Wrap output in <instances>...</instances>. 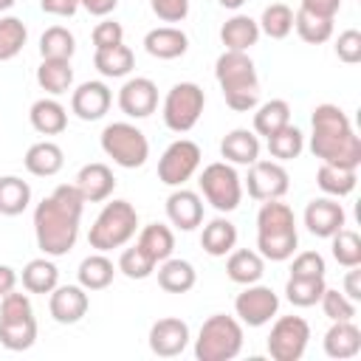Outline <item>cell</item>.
Listing matches in <instances>:
<instances>
[{"instance_id":"6da1fadb","label":"cell","mask_w":361,"mask_h":361,"mask_svg":"<svg viewBox=\"0 0 361 361\" xmlns=\"http://www.w3.org/2000/svg\"><path fill=\"white\" fill-rule=\"evenodd\" d=\"M82 209H85V197L76 189V183H62L37 203L34 234L45 257H65L76 245Z\"/></svg>"},{"instance_id":"7a4b0ae2","label":"cell","mask_w":361,"mask_h":361,"mask_svg":"<svg viewBox=\"0 0 361 361\" xmlns=\"http://www.w3.org/2000/svg\"><path fill=\"white\" fill-rule=\"evenodd\" d=\"M310 152L319 161L347 169L361 166V138L338 104H319L310 116Z\"/></svg>"},{"instance_id":"3957f363","label":"cell","mask_w":361,"mask_h":361,"mask_svg":"<svg viewBox=\"0 0 361 361\" xmlns=\"http://www.w3.org/2000/svg\"><path fill=\"white\" fill-rule=\"evenodd\" d=\"M214 79L231 110L248 113L259 102V76L248 51H223L214 62Z\"/></svg>"},{"instance_id":"277c9868","label":"cell","mask_w":361,"mask_h":361,"mask_svg":"<svg viewBox=\"0 0 361 361\" xmlns=\"http://www.w3.org/2000/svg\"><path fill=\"white\" fill-rule=\"evenodd\" d=\"M299 245L296 234V217L288 203L279 200H262L257 212V248L262 259L285 262L293 257Z\"/></svg>"},{"instance_id":"5b68a950","label":"cell","mask_w":361,"mask_h":361,"mask_svg":"<svg viewBox=\"0 0 361 361\" xmlns=\"http://www.w3.org/2000/svg\"><path fill=\"white\" fill-rule=\"evenodd\" d=\"M135 228H138V212L133 209V203L130 200H110V203H104V209L93 220L87 243L96 251H113V248L127 245L135 237Z\"/></svg>"},{"instance_id":"8992f818","label":"cell","mask_w":361,"mask_h":361,"mask_svg":"<svg viewBox=\"0 0 361 361\" xmlns=\"http://www.w3.org/2000/svg\"><path fill=\"white\" fill-rule=\"evenodd\" d=\"M243 350V322L226 313H214L203 322L195 338L197 361H231Z\"/></svg>"},{"instance_id":"52a82bcc","label":"cell","mask_w":361,"mask_h":361,"mask_svg":"<svg viewBox=\"0 0 361 361\" xmlns=\"http://www.w3.org/2000/svg\"><path fill=\"white\" fill-rule=\"evenodd\" d=\"M102 149L113 164L124 169H138L149 158V141L147 135L130 124V121H113L102 130Z\"/></svg>"},{"instance_id":"ba28073f","label":"cell","mask_w":361,"mask_h":361,"mask_svg":"<svg viewBox=\"0 0 361 361\" xmlns=\"http://www.w3.org/2000/svg\"><path fill=\"white\" fill-rule=\"evenodd\" d=\"M206 107V93L195 82H178L164 99V124L172 133H189Z\"/></svg>"},{"instance_id":"9c48e42d","label":"cell","mask_w":361,"mask_h":361,"mask_svg":"<svg viewBox=\"0 0 361 361\" xmlns=\"http://www.w3.org/2000/svg\"><path fill=\"white\" fill-rule=\"evenodd\" d=\"M200 192L203 197L217 209V212H234L243 200V180L237 175V169L226 161H214L209 166H203L200 172Z\"/></svg>"},{"instance_id":"30bf717a","label":"cell","mask_w":361,"mask_h":361,"mask_svg":"<svg viewBox=\"0 0 361 361\" xmlns=\"http://www.w3.org/2000/svg\"><path fill=\"white\" fill-rule=\"evenodd\" d=\"M310 341V324L302 316H279L268 336V355L274 361H299Z\"/></svg>"},{"instance_id":"8fae6325","label":"cell","mask_w":361,"mask_h":361,"mask_svg":"<svg viewBox=\"0 0 361 361\" xmlns=\"http://www.w3.org/2000/svg\"><path fill=\"white\" fill-rule=\"evenodd\" d=\"M200 166V147L189 138L172 141L158 161V180L166 186H183Z\"/></svg>"},{"instance_id":"7c38bea8","label":"cell","mask_w":361,"mask_h":361,"mask_svg":"<svg viewBox=\"0 0 361 361\" xmlns=\"http://www.w3.org/2000/svg\"><path fill=\"white\" fill-rule=\"evenodd\" d=\"M276 310H279V296H276L268 285L251 282V285H245V290L237 293V299H234V313H237L240 322L248 324V327H262V324H268V322L276 316Z\"/></svg>"},{"instance_id":"4fadbf2b","label":"cell","mask_w":361,"mask_h":361,"mask_svg":"<svg viewBox=\"0 0 361 361\" xmlns=\"http://www.w3.org/2000/svg\"><path fill=\"white\" fill-rule=\"evenodd\" d=\"M288 169L279 161H262L257 158L254 164H248V178H245V189L254 200H282L288 192Z\"/></svg>"},{"instance_id":"5bb4252c","label":"cell","mask_w":361,"mask_h":361,"mask_svg":"<svg viewBox=\"0 0 361 361\" xmlns=\"http://www.w3.org/2000/svg\"><path fill=\"white\" fill-rule=\"evenodd\" d=\"M118 107L130 118H147L158 107V85L147 76H133L118 90Z\"/></svg>"},{"instance_id":"9a60e30c","label":"cell","mask_w":361,"mask_h":361,"mask_svg":"<svg viewBox=\"0 0 361 361\" xmlns=\"http://www.w3.org/2000/svg\"><path fill=\"white\" fill-rule=\"evenodd\" d=\"M186 344H189V324L183 319L166 316V319H158L149 327V350L161 358L180 355L186 350Z\"/></svg>"},{"instance_id":"2e32d148","label":"cell","mask_w":361,"mask_h":361,"mask_svg":"<svg viewBox=\"0 0 361 361\" xmlns=\"http://www.w3.org/2000/svg\"><path fill=\"white\" fill-rule=\"evenodd\" d=\"M87 307H90V299L82 285H56L51 290L48 310L59 324H76L87 313Z\"/></svg>"},{"instance_id":"e0dca14e","label":"cell","mask_w":361,"mask_h":361,"mask_svg":"<svg viewBox=\"0 0 361 361\" xmlns=\"http://www.w3.org/2000/svg\"><path fill=\"white\" fill-rule=\"evenodd\" d=\"M344 220H347V214H344L341 203L333 197H316L305 209V226L316 237H333L338 228H344Z\"/></svg>"},{"instance_id":"ac0fdd59","label":"cell","mask_w":361,"mask_h":361,"mask_svg":"<svg viewBox=\"0 0 361 361\" xmlns=\"http://www.w3.org/2000/svg\"><path fill=\"white\" fill-rule=\"evenodd\" d=\"M113 93L104 82H82L71 96V110L82 121H96L110 110Z\"/></svg>"},{"instance_id":"d6986e66","label":"cell","mask_w":361,"mask_h":361,"mask_svg":"<svg viewBox=\"0 0 361 361\" xmlns=\"http://www.w3.org/2000/svg\"><path fill=\"white\" fill-rule=\"evenodd\" d=\"M166 217L172 226H178L180 231H192L200 226L203 220V200L197 192L178 186L169 197H166Z\"/></svg>"},{"instance_id":"ffe728a7","label":"cell","mask_w":361,"mask_h":361,"mask_svg":"<svg viewBox=\"0 0 361 361\" xmlns=\"http://www.w3.org/2000/svg\"><path fill=\"white\" fill-rule=\"evenodd\" d=\"M76 189L82 192L85 203H102L113 195L116 189V178H113V169L102 161H93V164H85L76 175Z\"/></svg>"},{"instance_id":"44dd1931","label":"cell","mask_w":361,"mask_h":361,"mask_svg":"<svg viewBox=\"0 0 361 361\" xmlns=\"http://www.w3.org/2000/svg\"><path fill=\"white\" fill-rule=\"evenodd\" d=\"M324 353L336 361L355 358L361 353V330L353 324V319L330 324V330L324 333Z\"/></svg>"},{"instance_id":"7402d4cb","label":"cell","mask_w":361,"mask_h":361,"mask_svg":"<svg viewBox=\"0 0 361 361\" xmlns=\"http://www.w3.org/2000/svg\"><path fill=\"white\" fill-rule=\"evenodd\" d=\"M144 48H147V54L155 56V59H178V56L186 54L189 37H186L180 28H175V25H161V28L147 31Z\"/></svg>"},{"instance_id":"603a6c76","label":"cell","mask_w":361,"mask_h":361,"mask_svg":"<svg viewBox=\"0 0 361 361\" xmlns=\"http://www.w3.org/2000/svg\"><path fill=\"white\" fill-rule=\"evenodd\" d=\"M220 155L226 161H231V164H243V166L254 164L259 158V138H257V133L243 130V127L226 133L223 141H220Z\"/></svg>"},{"instance_id":"cb8c5ba5","label":"cell","mask_w":361,"mask_h":361,"mask_svg":"<svg viewBox=\"0 0 361 361\" xmlns=\"http://www.w3.org/2000/svg\"><path fill=\"white\" fill-rule=\"evenodd\" d=\"M23 164H25V169H28L31 175H37V178H51V175H56V172L62 169L65 152H62V147L54 144V141H37V144L28 147Z\"/></svg>"},{"instance_id":"d4e9b609","label":"cell","mask_w":361,"mask_h":361,"mask_svg":"<svg viewBox=\"0 0 361 361\" xmlns=\"http://www.w3.org/2000/svg\"><path fill=\"white\" fill-rule=\"evenodd\" d=\"M220 39H223L226 51H248V48L257 45V39H259V25H257V20L248 17V14H234L231 20L223 23Z\"/></svg>"},{"instance_id":"484cf974","label":"cell","mask_w":361,"mask_h":361,"mask_svg":"<svg viewBox=\"0 0 361 361\" xmlns=\"http://www.w3.org/2000/svg\"><path fill=\"white\" fill-rule=\"evenodd\" d=\"M226 274H228V279H231V282H237V285L259 282V279H262V274H265V259L259 257V251H248V248L228 251Z\"/></svg>"},{"instance_id":"4316f807","label":"cell","mask_w":361,"mask_h":361,"mask_svg":"<svg viewBox=\"0 0 361 361\" xmlns=\"http://www.w3.org/2000/svg\"><path fill=\"white\" fill-rule=\"evenodd\" d=\"M31 127L42 135H59L68 127V113L56 99H37L28 110Z\"/></svg>"},{"instance_id":"83f0119b","label":"cell","mask_w":361,"mask_h":361,"mask_svg":"<svg viewBox=\"0 0 361 361\" xmlns=\"http://www.w3.org/2000/svg\"><path fill=\"white\" fill-rule=\"evenodd\" d=\"M200 245H203V251L209 257H226L237 245V226L231 220H226V217H214L212 223L203 226Z\"/></svg>"},{"instance_id":"f1b7e54d","label":"cell","mask_w":361,"mask_h":361,"mask_svg":"<svg viewBox=\"0 0 361 361\" xmlns=\"http://www.w3.org/2000/svg\"><path fill=\"white\" fill-rule=\"evenodd\" d=\"M37 85H39L45 93H51V96L68 93L71 85H73L71 59H42L39 68H37Z\"/></svg>"},{"instance_id":"f546056e","label":"cell","mask_w":361,"mask_h":361,"mask_svg":"<svg viewBox=\"0 0 361 361\" xmlns=\"http://www.w3.org/2000/svg\"><path fill=\"white\" fill-rule=\"evenodd\" d=\"M197 282V274H195V265L186 262V259H164L161 268H158V285L166 290V293H186L192 290Z\"/></svg>"},{"instance_id":"4dcf8cb0","label":"cell","mask_w":361,"mask_h":361,"mask_svg":"<svg viewBox=\"0 0 361 361\" xmlns=\"http://www.w3.org/2000/svg\"><path fill=\"white\" fill-rule=\"evenodd\" d=\"M316 183L324 195L330 197H344L355 189L358 183V175L355 169H347V166H336V164H319V172H316Z\"/></svg>"},{"instance_id":"1f68e13d","label":"cell","mask_w":361,"mask_h":361,"mask_svg":"<svg viewBox=\"0 0 361 361\" xmlns=\"http://www.w3.org/2000/svg\"><path fill=\"white\" fill-rule=\"evenodd\" d=\"M76 274H79V285L85 290H102V288H107L113 282L116 268L104 257V251H96V254H90V257H85L79 262V271Z\"/></svg>"},{"instance_id":"d6a6232c","label":"cell","mask_w":361,"mask_h":361,"mask_svg":"<svg viewBox=\"0 0 361 361\" xmlns=\"http://www.w3.org/2000/svg\"><path fill=\"white\" fill-rule=\"evenodd\" d=\"M93 65H96V71H99L102 76H107V79H121V76H127V73L133 71L135 56H133V51L121 42V45L96 51V54H93Z\"/></svg>"},{"instance_id":"836d02e7","label":"cell","mask_w":361,"mask_h":361,"mask_svg":"<svg viewBox=\"0 0 361 361\" xmlns=\"http://www.w3.org/2000/svg\"><path fill=\"white\" fill-rule=\"evenodd\" d=\"M28 203H31V186L17 175H3L0 178V214L17 217L28 209Z\"/></svg>"},{"instance_id":"e575fe53","label":"cell","mask_w":361,"mask_h":361,"mask_svg":"<svg viewBox=\"0 0 361 361\" xmlns=\"http://www.w3.org/2000/svg\"><path fill=\"white\" fill-rule=\"evenodd\" d=\"M138 245H141V248L155 259V265H158V262H164V259L172 257V251H175V234H172V228L164 226V223H149V226L141 228Z\"/></svg>"},{"instance_id":"d590c367","label":"cell","mask_w":361,"mask_h":361,"mask_svg":"<svg viewBox=\"0 0 361 361\" xmlns=\"http://www.w3.org/2000/svg\"><path fill=\"white\" fill-rule=\"evenodd\" d=\"M59 285V271L51 259L37 257L31 262H25L23 268V288L28 293H51Z\"/></svg>"},{"instance_id":"8d00e7d4","label":"cell","mask_w":361,"mask_h":361,"mask_svg":"<svg viewBox=\"0 0 361 361\" xmlns=\"http://www.w3.org/2000/svg\"><path fill=\"white\" fill-rule=\"evenodd\" d=\"M333 20L336 17H322V14H313V11L299 6V11L293 14V28L305 42L322 45V42H327L333 37Z\"/></svg>"},{"instance_id":"74e56055","label":"cell","mask_w":361,"mask_h":361,"mask_svg":"<svg viewBox=\"0 0 361 361\" xmlns=\"http://www.w3.org/2000/svg\"><path fill=\"white\" fill-rule=\"evenodd\" d=\"M285 124H290V104L285 99H271V102L259 104L254 113V133L257 135L268 138L276 130H282Z\"/></svg>"},{"instance_id":"f35d334b","label":"cell","mask_w":361,"mask_h":361,"mask_svg":"<svg viewBox=\"0 0 361 361\" xmlns=\"http://www.w3.org/2000/svg\"><path fill=\"white\" fill-rule=\"evenodd\" d=\"M324 276H288L285 296L296 307H313L324 293Z\"/></svg>"},{"instance_id":"ab89813d","label":"cell","mask_w":361,"mask_h":361,"mask_svg":"<svg viewBox=\"0 0 361 361\" xmlns=\"http://www.w3.org/2000/svg\"><path fill=\"white\" fill-rule=\"evenodd\" d=\"M37 341V319H14V322H0V344L6 350H28Z\"/></svg>"},{"instance_id":"60d3db41","label":"cell","mask_w":361,"mask_h":361,"mask_svg":"<svg viewBox=\"0 0 361 361\" xmlns=\"http://www.w3.org/2000/svg\"><path fill=\"white\" fill-rule=\"evenodd\" d=\"M257 25H259V34H265L271 39H285L293 31V11L285 3H271V6H265Z\"/></svg>"},{"instance_id":"b9f144b4","label":"cell","mask_w":361,"mask_h":361,"mask_svg":"<svg viewBox=\"0 0 361 361\" xmlns=\"http://www.w3.org/2000/svg\"><path fill=\"white\" fill-rule=\"evenodd\" d=\"M76 51V39L65 25H51L39 37V54L42 59H71Z\"/></svg>"},{"instance_id":"7bdbcfd3","label":"cell","mask_w":361,"mask_h":361,"mask_svg":"<svg viewBox=\"0 0 361 361\" xmlns=\"http://www.w3.org/2000/svg\"><path fill=\"white\" fill-rule=\"evenodd\" d=\"M302 149H305V135L293 124H285L282 130H276L274 135H268V152L276 161H293V158H299Z\"/></svg>"},{"instance_id":"ee69618b","label":"cell","mask_w":361,"mask_h":361,"mask_svg":"<svg viewBox=\"0 0 361 361\" xmlns=\"http://www.w3.org/2000/svg\"><path fill=\"white\" fill-rule=\"evenodd\" d=\"M28 39V28L20 17H0V62L14 59Z\"/></svg>"},{"instance_id":"f6af8a7d","label":"cell","mask_w":361,"mask_h":361,"mask_svg":"<svg viewBox=\"0 0 361 361\" xmlns=\"http://www.w3.org/2000/svg\"><path fill=\"white\" fill-rule=\"evenodd\" d=\"M330 251H333V259L344 268L361 265V237L353 228H338L330 237Z\"/></svg>"},{"instance_id":"bcb514c9","label":"cell","mask_w":361,"mask_h":361,"mask_svg":"<svg viewBox=\"0 0 361 361\" xmlns=\"http://www.w3.org/2000/svg\"><path fill=\"white\" fill-rule=\"evenodd\" d=\"M118 271L127 276V279H147L152 271H155V259L135 243L133 248H124L121 257H118Z\"/></svg>"},{"instance_id":"7dc6e473","label":"cell","mask_w":361,"mask_h":361,"mask_svg":"<svg viewBox=\"0 0 361 361\" xmlns=\"http://www.w3.org/2000/svg\"><path fill=\"white\" fill-rule=\"evenodd\" d=\"M319 305H322L324 316L333 319V322H344V319H353L355 316V302L347 299L344 293H338L336 288H324Z\"/></svg>"},{"instance_id":"c3c4849f","label":"cell","mask_w":361,"mask_h":361,"mask_svg":"<svg viewBox=\"0 0 361 361\" xmlns=\"http://www.w3.org/2000/svg\"><path fill=\"white\" fill-rule=\"evenodd\" d=\"M34 316L31 310V299L25 293H6L0 299V322H14V319H28Z\"/></svg>"},{"instance_id":"681fc988","label":"cell","mask_w":361,"mask_h":361,"mask_svg":"<svg viewBox=\"0 0 361 361\" xmlns=\"http://www.w3.org/2000/svg\"><path fill=\"white\" fill-rule=\"evenodd\" d=\"M327 265L319 251H302L290 262V276H324Z\"/></svg>"},{"instance_id":"f907efd6","label":"cell","mask_w":361,"mask_h":361,"mask_svg":"<svg viewBox=\"0 0 361 361\" xmlns=\"http://www.w3.org/2000/svg\"><path fill=\"white\" fill-rule=\"evenodd\" d=\"M336 56L341 62H347V65L361 62V34L355 28H347V31L338 34V39H336Z\"/></svg>"},{"instance_id":"816d5d0a","label":"cell","mask_w":361,"mask_h":361,"mask_svg":"<svg viewBox=\"0 0 361 361\" xmlns=\"http://www.w3.org/2000/svg\"><path fill=\"white\" fill-rule=\"evenodd\" d=\"M121 42H124V28H121V23H116V20H102V23L93 28V48H96V51L121 45Z\"/></svg>"},{"instance_id":"f5cc1de1","label":"cell","mask_w":361,"mask_h":361,"mask_svg":"<svg viewBox=\"0 0 361 361\" xmlns=\"http://www.w3.org/2000/svg\"><path fill=\"white\" fill-rule=\"evenodd\" d=\"M189 3L192 0H149V8L164 23H180L189 14Z\"/></svg>"},{"instance_id":"db71d44e","label":"cell","mask_w":361,"mask_h":361,"mask_svg":"<svg viewBox=\"0 0 361 361\" xmlns=\"http://www.w3.org/2000/svg\"><path fill=\"white\" fill-rule=\"evenodd\" d=\"M42 11L45 14H54V17H73L76 8H79V0H39Z\"/></svg>"},{"instance_id":"11a10c76","label":"cell","mask_w":361,"mask_h":361,"mask_svg":"<svg viewBox=\"0 0 361 361\" xmlns=\"http://www.w3.org/2000/svg\"><path fill=\"white\" fill-rule=\"evenodd\" d=\"M302 8L322 14V17H336L341 8V0H302Z\"/></svg>"},{"instance_id":"9f6ffc18","label":"cell","mask_w":361,"mask_h":361,"mask_svg":"<svg viewBox=\"0 0 361 361\" xmlns=\"http://www.w3.org/2000/svg\"><path fill=\"white\" fill-rule=\"evenodd\" d=\"M344 296L353 299V302L361 299V271H358V265H353L344 276Z\"/></svg>"},{"instance_id":"6f0895ef","label":"cell","mask_w":361,"mask_h":361,"mask_svg":"<svg viewBox=\"0 0 361 361\" xmlns=\"http://www.w3.org/2000/svg\"><path fill=\"white\" fill-rule=\"evenodd\" d=\"M79 6L93 17H107L118 6V0H79Z\"/></svg>"},{"instance_id":"680465c9","label":"cell","mask_w":361,"mask_h":361,"mask_svg":"<svg viewBox=\"0 0 361 361\" xmlns=\"http://www.w3.org/2000/svg\"><path fill=\"white\" fill-rule=\"evenodd\" d=\"M14 285H17V271H14L11 265H0V299H3L6 293H11Z\"/></svg>"},{"instance_id":"91938a15","label":"cell","mask_w":361,"mask_h":361,"mask_svg":"<svg viewBox=\"0 0 361 361\" xmlns=\"http://www.w3.org/2000/svg\"><path fill=\"white\" fill-rule=\"evenodd\" d=\"M217 3H220L223 8H240V6L245 3V0H217Z\"/></svg>"},{"instance_id":"94428289","label":"cell","mask_w":361,"mask_h":361,"mask_svg":"<svg viewBox=\"0 0 361 361\" xmlns=\"http://www.w3.org/2000/svg\"><path fill=\"white\" fill-rule=\"evenodd\" d=\"M17 0H0V11H6V8H11Z\"/></svg>"}]
</instances>
